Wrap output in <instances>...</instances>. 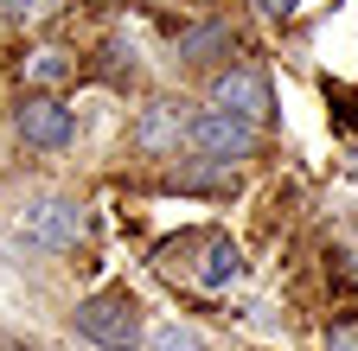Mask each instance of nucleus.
I'll list each match as a JSON object with an SVG mask.
<instances>
[{
    "label": "nucleus",
    "mask_w": 358,
    "mask_h": 351,
    "mask_svg": "<svg viewBox=\"0 0 358 351\" xmlns=\"http://www.w3.org/2000/svg\"><path fill=\"white\" fill-rule=\"evenodd\" d=\"M20 237L38 243V249H77L83 211H77L71 198H38V204H26V217H20Z\"/></svg>",
    "instance_id": "20e7f679"
},
{
    "label": "nucleus",
    "mask_w": 358,
    "mask_h": 351,
    "mask_svg": "<svg viewBox=\"0 0 358 351\" xmlns=\"http://www.w3.org/2000/svg\"><path fill=\"white\" fill-rule=\"evenodd\" d=\"M327 351H358V320L333 326V332H327Z\"/></svg>",
    "instance_id": "9d476101"
},
{
    "label": "nucleus",
    "mask_w": 358,
    "mask_h": 351,
    "mask_svg": "<svg viewBox=\"0 0 358 351\" xmlns=\"http://www.w3.org/2000/svg\"><path fill=\"white\" fill-rule=\"evenodd\" d=\"M237 275H243V249H237L231 237H211V243H205V262L192 269V281L217 294V287H231Z\"/></svg>",
    "instance_id": "423d86ee"
},
{
    "label": "nucleus",
    "mask_w": 358,
    "mask_h": 351,
    "mask_svg": "<svg viewBox=\"0 0 358 351\" xmlns=\"http://www.w3.org/2000/svg\"><path fill=\"white\" fill-rule=\"evenodd\" d=\"M13 121H20V141H26V147H71V135H77L71 109H58L52 96H32Z\"/></svg>",
    "instance_id": "39448f33"
},
{
    "label": "nucleus",
    "mask_w": 358,
    "mask_h": 351,
    "mask_svg": "<svg viewBox=\"0 0 358 351\" xmlns=\"http://www.w3.org/2000/svg\"><path fill=\"white\" fill-rule=\"evenodd\" d=\"M294 7H301V0H256V13H262V20H288Z\"/></svg>",
    "instance_id": "9b49d317"
},
{
    "label": "nucleus",
    "mask_w": 358,
    "mask_h": 351,
    "mask_svg": "<svg viewBox=\"0 0 358 351\" xmlns=\"http://www.w3.org/2000/svg\"><path fill=\"white\" fill-rule=\"evenodd\" d=\"M154 351H205V345H199L192 326H160L154 332Z\"/></svg>",
    "instance_id": "1a4fd4ad"
},
{
    "label": "nucleus",
    "mask_w": 358,
    "mask_h": 351,
    "mask_svg": "<svg viewBox=\"0 0 358 351\" xmlns=\"http://www.w3.org/2000/svg\"><path fill=\"white\" fill-rule=\"evenodd\" d=\"M231 45V32L224 26H192V32H179V58L186 64H199V58H211V52H224Z\"/></svg>",
    "instance_id": "0eeeda50"
},
{
    "label": "nucleus",
    "mask_w": 358,
    "mask_h": 351,
    "mask_svg": "<svg viewBox=\"0 0 358 351\" xmlns=\"http://www.w3.org/2000/svg\"><path fill=\"white\" fill-rule=\"evenodd\" d=\"M186 141L205 154V160H250L256 154V128L237 121V115H224V109H205L186 121Z\"/></svg>",
    "instance_id": "7ed1b4c3"
},
{
    "label": "nucleus",
    "mask_w": 358,
    "mask_h": 351,
    "mask_svg": "<svg viewBox=\"0 0 358 351\" xmlns=\"http://www.w3.org/2000/svg\"><path fill=\"white\" fill-rule=\"evenodd\" d=\"M211 109H224V115H237V121H250V128H262L268 115H275V103H268V83H262V70H250V64H231L217 83H211Z\"/></svg>",
    "instance_id": "f03ea898"
},
{
    "label": "nucleus",
    "mask_w": 358,
    "mask_h": 351,
    "mask_svg": "<svg viewBox=\"0 0 358 351\" xmlns=\"http://www.w3.org/2000/svg\"><path fill=\"white\" fill-rule=\"evenodd\" d=\"M0 7H7V13H26V7H32V0H0Z\"/></svg>",
    "instance_id": "f8f14e48"
},
{
    "label": "nucleus",
    "mask_w": 358,
    "mask_h": 351,
    "mask_svg": "<svg viewBox=\"0 0 358 351\" xmlns=\"http://www.w3.org/2000/svg\"><path fill=\"white\" fill-rule=\"evenodd\" d=\"M20 70H26V83H45V90H52V83L71 77V58H64V52H32Z\"/></svg>",
    "instance_id": "6e6552de"
},
{
    "label": "nucleus",
    "mask_w": 358,
    "mask_h": 351,
    "mask_svg": "<svg viewBox=\"0 0 358 351\" xmlns=\"http://www.w3.org/2000/svg\"><path fill=\"white\" fill-rule=\"evenodd\" d=\"M71 326L90 345H103V351H134V345H141V300H134L128 287H103V294L77 300Z\"/></svg>",
    "instance_id": "f257e3e1"
}]
</instances>
